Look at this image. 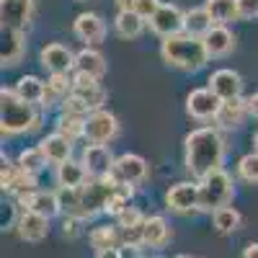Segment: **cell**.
I'll return each mask as SVG.
<instances>
[{
	"instance_id": "e0dca14e",
	"label": "cell",
	"mask_w": 258,
	"mask_h": 258,
	"mask_svg": "<svg viewBox=\"0 0 258 258\" xmlns=\"http://www.w3.org/2000/svg\"><path fill=\"white\" fill-rule=\"evenodd\" d=\"M114 176L129 186H140L150 178V165L142 155H135V153H124L116 158V165H114Z\"/></svg>"
},
{
	"instance_id": "ee69618b",
	"label": "cell",
	"mask_w": 258,
	"mask_h": 258,
	"mask_svg": "<svg viewBox=\"0 0 258 258\" xmlns=\"http://www.w3.org/2000/svg\"><path fill=\"white\" fill-rule=\"evenodd\" d=\"M243 258H258V243H248L243 250Z\"/></svg>"
},
{
	"instance_id": "ffe728a7",
	"label": "cell",
	"mask_w": 258,
	"mask_h": 258,
	"mask_svg": "<svg viewBox=\"0 0 258 258\" xmlns=\"http://www.w3.org/2000/svg\"><path fill=\"white\" fill-rule=\"evenodd\" d=\"M24 52H26L24 31L3 26V44H0V62H3V68H16L24 59Z\"/></svg>"
},
{
	"instance_id": "d590c367",
	"label": "cell",
	"mask_w": 258,
	"mask_h": 258,
	"mask_svg": "<svg viewBox=\"0 0 258 258\" xmlns=\"http://www.w3.org/2000/svg\"><path fill=\"white\" fill-rule=\"evenodd\" d=\"M238 176L245 183H258V153L255 150L238 160Z\"/></svg>"
},
{
	"instance_id": "4dcf8cb0",
	"label": "cell",
	"mask_w": 258,
	"mask_h": 258,
	"mask_svg": "<svg viewBox=\"0 0 258 258\" xmlns=\"http://www.w3.org/2000/svg\"><path fill=\"white\" fill-rule=\"evenodd\" d=\"M54 132L62 135L64 140H70L73 145L78 140H85V119L83 116H68V114H59L54 121Z\"/></svg>"
},
{
	"instance_id": "8d00e7d4",
	"label": "cell",
	"mask_w": 258,
	"mask_h": 258,
	"mask_svg": "<svg viewBox=\"0 0 258 258\" xmlns=\"http://www.w3.org/2000/svg\"><path fill=\"white\" fill-rule=\"evenodd\" d=\"M62 114H68V116H83V119H88V116H91V109H88V103H85L83 98H78L75 93H70L68 98L62 101Z\"/></svg>"
},
{
	"instance_id": "f907efd6",
	"label": "cell",
	"mask_w": 258,
	"mask_h": 258,
	"mask_svg": "<svg viewBox=\"0 0 258 258\" xmlns=\"http://www.w3.org/2000/svg\"><path fill=\"white\" fill-rule=\"evenodd\" d=\"M155 258H160V255H155Z\"/></svg>"
},
{
	"instance_id": "d6a6232c",
	"label": "cell",
	"mask_w": 258,
	"mask_h": 258,
	"mask_svg": "<svg viewBox=\"0 0 258 258\" xmlns=\"http://www.w3.org/2000/svg\"><path fill=\"white\" fill-rule=\"evenodd\" d=\"M70 93H73V75H49V80H47V98H44V106L62 103Z\"/></svg>"
},
{
	"instance_id": "ab89813d",
	"label": "cell",
	"mask_w": 258,
	"mask_h": 258,
	"mask_svg": "<svg viewBox=\"0 0 258 258\" xmlns=\"http://www.w3.org/2000/svg\"><path fill=\"white\" fill-rule=\"evenodd\" d=\"M238 18L243 21L258 18V0H238Z\"/></svg>"
},
{
	"instance_id": "8fae6325",
	"label": "cell",
	"mask_w": 258,
	"mask_h": 258,
	"mask_svg": "<svg viewBox=\"0 0 258 258\" xmlns=\"http://www.w3.org/2000/svg\"><path fill=\"white\" fill-rule=\"evenodd\" d=\"M222 101L214 96L209 88H194L186 96V114L197 121H214L217 119Z\"/></svg>"
},
{
	"instance_id": "30bf717a",
	"label": "cell",
	"mask_w": 258,
	"mask_h": 258,
	"mask_svg": "<svg viewBox=\"0 0 258 258\" xmlns=\"http://www.w3.org/2000/svg\"><path fill=\"white\" fill-rule=\"evenodd\" d=\"M39 62L44 70H49V75H70V70H75V52L59 41H52V44L41 47Z\"/></svg>"
},
{
	"instance_id": "9c48e42d",
	"label": "cell",
	"mask_w": 258,
	"mask_h": 258,
	"mask_svg": "<svg viewBox=\"0 0 258 258\" xmlns=\"http://www.w3.org/2000/svg\"><path fill=\"white\" fill-rule=\"evenodd\" d=\"M0 186L3 191L13 194L18 199L21 194H29V191H36V176L24 170L18 163H11L6 155H3V170H0Z\"/></svg>"
},
{
	"instance_id": "603a6c76",
	"label": "cell",
	"mask_w": 258,
	"mask_h": 258,
	"mask_svg": "<svg viewBox=\"0 0 258 258\" xmlns=\"http://www.w3.org/2000/svg\"><path fill=\"white\" fill-rule=\"evenodd\" d=\"M16 96L21 101H26L31 106H44V98H47V80H41L36 75H24V78H18L16 83Z\"/></svg>"
},
{
	"instance_id": "f1b7e54d",
	"label": "cell",
	"mask_w": 258,
	"mask_h": 258,
	"mask_svg": "<svg viewBox=\"0 0 258 258\" xmlns=\"http://www.w3.org/2000/svg\"><path fill=\"white\" fill-rule=\"evenodd\" d=\"M204 8L214 26H227L230 21L238 18V0H207Z\"/></svg>"
},
{
	"instance_id": "f546056e",
	"label": "cell",
	"mask_w": 258,
	"mask_h": 258,
	"mask_svg": "<svg viewBox=\"0 0 258 258\" xmlns=\"http://www.w3.org/2000/svg\"><path fill=\"white\" fill-rule=\"evenodd\" d=\"M91 245L98 250H109V248H121V230L114 227V225H101V227H93L91 235H88Z\"/></svg>"
},
{
	"instance_id": "f6af8a7d",
	"label": "cell",
	"mask_w": 258,
	"mask_h": 258,
	"mask_svg": "<svg viewBox=\"0 0 258 258\" xmlns=\"http://www.w3.org/2000/svg\"><path fill=\"white\" fill-rule=\"evenodd\" d=\"M140 250L142 248H121V258H142Z\"/></svg>"
},
{
	"instance_id": "7c38bea8",
	"label": "cell",
	"mask_w": 258,
	"mask_h": 258,
	"mask_svg": "<svg viewBox=\"0 0 258 258\" xmlns=\"http://www.w3.org/2000/svg\"><path fill=\"white\" fill-rule=\"evenodd\" d=\"M83 165L88 168V176L91 178H106L114 173V165H116V158L111 153L109 145H85L83 150Z\"/></svg>"
},
{
	"instance_id": "4fadbf2b",
	"label": "cell",
	"mask_w": 258,
	"mask_h": 258,
	"mask_svg": "<svg viewBox=\"0 0 258 258\" xmlns=\"http://www.w3.org/2000/svg\"><path fill=\"white\" fill-rule=\"evenodd\" d=\"M34 13H36L34 0H0V18H3V26L8 29L26 31L34 21Z\"/></svg>"
},
{
	"instance_id": "cb8c5ba5",
	"label": "cell",
	"mask_w": 258,
	"mask_h": 258,
	"mask_svg": "<svg viewBox=\"0 0 258 258\" xmlns=\"http://www.w3.org/2000/svg\"><path fill=\"white\" fill-rule=\"evenodd\" d=\"M57 183L59 186H64V188H80V186H85L91 181V176H88V168L83 165V160H68V163H62V165H57Z\"/></svg>"
},
{
	"instance_id": "7a4b0ae2",
	"label": "cell",
	"mask_w": 258,
	"mask_h": 258,
	"mask_svg": "<svg viewBox=\"0 0 258 258\" xmlns=\"http://www.w3.org/2000/svg\"><path fill=\"white\" fill-rule=\"evenodd\" d=\"M160 57L168 68H176V70H183V73H197L209 62V52L204 47V39L191 36L186 31L178 34V36L163 39Z\"/></svg>"
},
{
	"instance_id": "1f68e13d",
	"label": "cell",
	"mask_w": 258,
	"mask_h": 258,
	"mask_svg": "<svg viewBox=\"0 0 258 258\" xmlns=\"http://www.w3.org/2000/svg\"><path fill=\"white\" fill-rule=\"evenodd\" d=\"M212 222H214V230L220 235H232L235 230H240L243 225V214L235 209V207H222L212 214Z\"/></svg>"
},
{
	"instance_id": "83f0119b",
	"label": "cell",
	"mask_w": 258,
	"mask_h": 258,
	"mask_svg": "<svg viewBox=\"0 0 258 258\" xmlns=\"http://www.w3.org/2000/svg\"><path fill=\"white\" fill-rule=\"evenodd\" d=\"M145 26H147V21L137 11H119L116 18H114V29H116V34L121 39H137V36H142Z\"/></svg>"
},
{
	"instance_id": "e575fe53",
	"label": "cell",
	"mask_w": 258,
	"mask_h": 258,
	"mask_svg": "<svg viewBox=\"0 0 258 258\" xmlns=\"http://www.w3.org/2000/svg\"><path fill=\"white\" fill-rule=\"evenodd\" d=\"M24 170H29V173H34V176H39L41 170L47 168V158H44V153H41L39 147H26V150H21V155H18V160H16Z\"/></svg>"
},
{
	"instance_id": "6da1fadb",
	"label": "cell",
	"mask_w": 258,
	"mask_h": 258,
	"mask_svg": "<svg viewBox=\"0 0 258 258\" xmlns=\"http://www.w3.org/2000/svg\"><path fill=\"white\" fill-rule=\"evenodd\" d=\"M225 160V140L220 129L199 126L191 129L183 140V163L194 181H202L204 176L222 168Z\"/></svg>"
},
{
	"instance_id": "7402d4cb",
	"label": "cell",
	"mask_w": 258,
	"mask_h": 258,
	"mask_svg": "<svg viewBox=\"0 0 258 258\" xmlns=\"http://www.w3.org/2000/svg\"><path fill=\"white\" fill-rule=\"evenodd\" d=\"M36 147L44 153V158H47L52 165H62V163H68V160L73 158V142L64 140V137L57 135V132L47 135Z\"/></svg>"
},
{
	"instance_id": "f35d334b",
	"label": "cell",
	"mask_w": 258,
	"mask_h": 258,
	"mask_svg": "<svg viewBox=\"0 0 258 258\" xmlns=\"http://www.w3.org/2000/svg\"><path fill=\"white\" fill-rule=\"evenodd\" d=\"M160 6H163L160 0H135V11L147 21V24H150V18H153V16L160 11Z\"/></svg>"
},
{
	"instance_id": "9a60e30c",
	"label": "cell",
	"mask_w": 258,
	"mask_h": 258,
	"mask_svg": "<svg viewBox=\"0 0 258 258\" xmlns=\"http://www.w3.org/2000/svg\"><path fill=\"white\" fill-rule=\"evenodd\" d=\"M209 85L207 88L217 96L220 101H235V98H243V78L238 70H230V68H222V70H214L207 80Z\"/></svg>"
},
{
	"instance_id": "c3c4849f",
	"label": "cell",
	"mask_w": 258,
	"mask_h": 258,
	"mask_svg": "<svg viewBox=\"0 0 258 258\" xmlns=\"http://www.w3.org/2000/svg\"><path fill=\"white\" fill-rule=\"evenodd\" d=\"M176 258H197V255H176Z\"/></svg>"
},
{
	"instance_id": "681fc988",
	"label": "cell",
	"mask_w": 258,
	"mask_h": 258,
	"mask_svg": "<svg viewBox=\"0 0 258 258\" xmlns=\"http://www.w3.org/2000/svg\"><path fill=\"white\" fill-rule=\"evenodd\" d=\"M75 3H85V0H75Z\"/></svg>"
},
{
	"instance_id": "2e32d148",
	"label": "cell",
	"mask_w": 258,
	"mask_h": 258,
	"mask_svg": "<svg viewBox=\"0 0 258 258\" xmlns=\"http://www.w3.org/2000/svg\"><path fill=\"white\" fill-rule=\"evenodd\" d=\"M21 209H26V212H34V214H41V217H57V214L62 212L59 207V199H57V191H29V194H21V197L16 199Z\"/></svg>"
},
{
	"instance_id": "836d02e7",
	"label": "cell",
	"mask_w": 258,
	"mask_h": 258,
	"mask_svg": "<svg viewBox=\"0 0 258 258\" xmlns=\"http://www.w3.org/2000/svg\"><path fill=\"white\" fill-rule=\"evenodd\" d=\"M212 26L214 24H212L207 8H191V11H186V34L204 39L212 31Z\"/></svg>"
},
{
	"instance_id": "5bb4252c",
	"label": "cell",
	"mask_w": 258,
	"mask_h": 258,
	"mask_svg": "<svg viewBox=\"0 0 258 258\" xmlns=\"http://www.w3.org/2000/svg\"><path fill=\"white\" fill-rule=\"evenodd\" d=\"M73 93L88 103L91 114L93 111H101L103 106H106V101H109V93H106V88L101 85V80L98 78H91V75H83V73H75L73 75Z\"/></svg>"
},
{
	"instance_id": "3957f363",
	"label": "cell",
	"mask_w": 258,
	"mask_h": 258,
	"mask_svg": "<svg viewBox=\"0 0 258 258\" xmlns=\"http://www.w3.org/2000/svg\"><path fill=\"white\" fill-rule=\"evenodd\" d=\"M41 126V116L36 106L21 101L13 88H0V129L3 135H29Z\"/></svg>"
},
{
	"instance_id": "60d3db41",
	"label": "cell",
	"mask_w": 258,
	"mask_h": 258,
	"mask_svg": "<svg viewBox=\"0 0 258 258\" xmlns=\"http://www.w3.org/2000/svg\"><path fill=\"white\" fill-rule=\"evenodd\" d=\"M80 217H73V214H64L62 217V232H64V238H78L80 235Z\"/></svg>"
},
{
	"instance_id": "ba28073f",
	"label": "cell",
	"mask_w": 258,
	"mask_h": 258,
	"mask_svg": "<svg viewBox=\"0 0 258 258\" xmlns=\"http://www.w3.org/2000/svg\"><path fill=\"white\" fill-rule=\"evenodd\" d=\"M165 207L176 214H191L199 209V181H178L168 188Z\"/></svg>"
},
{
	"instance_id": "4316f807",
	"label": "cell",
	"mask_w": 258,
	"mask_h": 258,
	"mask_svg": "<svg viewBox=\"0 0 258 258\" xmlns=\"http://www.w3.org/2000/svg\"><path fill=\"white\" fill-rule=\"evenodd\" d=\"M170 240V225L163 214H150L145 220V248H163Z\"/></svg>"
},
{
	"instance_id": "74e56055",
	"label": "cell",
	"mask_w": 258,
	"mask_h": 258,
	"mask_svg": "<svg viewBox=\"0 0 258 258\" xmlns=\"http://www.w3.org/2000/svg\"><path fill=\"white\" fill-rule=\"evenodd\" d=\"M147 217H145V214L137 209V207H126L121 214H119V217H116V227H137V225H142Z\"/></svg>"
},
{
	"instance_id": "ac0fdd59",
	"label": "cell",
	"mask_w": 258,
	"mask_h": 258,
	"mask_svg": "<svg viewBox=\"0 0 258 258\" xmlns=\"http://www.w3.org/2000/svg\"><path fill=\"white\" fill-rule=\"evenodd\" d=\"M73 31L80 41H85L88 47L93 44H101L106 39V21L98 16V13H78L75 21H73Z\"/></svg>"
},
{
	"instance_id": "b9f144b4",
	"label": "cell",
	"mask_w": 258,
	"mask_h": 258,
	"mask_svg": "<svg viewBox=\"0 0 258 258\" xmlns=\"http://www.w3.org/2000/svg\"><path fill=\"white\" fill-rule=\"evenodd\" d=\"M96 258H121V248H109V250H98Z\"/></svg>"
},
{
	"instance_id": "bcb514c9",
	"label": "cell",
	"mask_w": 258,
	"mask_h": 258,
	"mask_svg": "<svg viewBox=\"0 0 258 258\" xmlns=\"http://www.w3.org/2000/svg\"><path fill=\"white\" fill-rule=\"evenodd\" d=\"M119 11H135V0H116Z\"/></svg>"
},
{
	"instance_id": "52a82bcc",
	"label": "cell",
	"mask_w": 258,
	"mask_h": 258,
	"mask_svg": "<svg viewBox=\"0 0 258 258\" xmlns=\"http://www.w3.org/2000/svg\"><path fill=\"white\" fill-rule=\"evenodd\" d=\"M150 31L158 34L160 39L178 36V34L186 31V13L173 3H163L160 11L150 18Z\"/></svg>"
},
{
	"instance_id": "277c9868",
	"label": "cell",
	"mask_w": 258,
	"mask_h": 258,
	"mask_svg": "<svg viewBox=\"0 0 258 258\" xmlns=\"http://www.w3.org/2000/svg\"><path fill=\"white\" fill-rule=\"evenodd\" d=\"M232 197H235V183L225 168L214 170V173H209L199 181V209L202 212L214 214L222 207H230Z\"/></svg>"
},
{
	"instance_id": "8992f818",
	"label": "cell",
	"mask_w": 258,
	"mask_h": 258,
	"mask_svg": "<svg viewBox=\"0 0 258 258\" xmlns=\"http://www.w3.org/2000/svg\"><path fill=\"white\" fill-rule=\"evenodd\" d=\"M119 135V119L109 109L93 111L85 119V145H109Z\"/></svg>"
},
{
	"instance_id": "5b68a950",
	"label": "cell",
	"mask_w": 258,
	"mask_h": 258,
	"mask_svg": "<svg viewBox=\"0 0 258 258\" xmlns=\"http://www.w3.org/2000/svg\"><path fill=\"white\" fill-rule=\"evenodd\" d=\"M114 186H116V176H106V178H91L85 186H80V207L73 217H80L83 222L96 217L106 209V202L111 199L114 194Z\"/></svg>"
},
{
	"instance_id": "d6986e66",
	"label": "cell",
	"mask_w": 258,
	"mask_h": 258,
	"mask_svg": "<svg viewBox=\"0 0 258 258\" xmlns=\"http://www.w3.org/2000/svg\"><path fill=\"white\" fill-rule=\"evenodd\" d=\"M16 232H18V238L26 240V243H41L49 235V220L41 217V214L21 209L18 220H16Z\"/></svg>"
},
{
	"instance_id": "44dd1931",
	"label": "cell",
	"mask_w": 258,
	"mask_h": 258,
	"mask_svg": "<svg viewBox=\"0 0 258 258\" xmlns=\"http://www.w3.org/2000/svg\"><path fill=\"white\" fill-rule=\"evenodd\" d=\"M248 98H235V101H222L220 111H217V129H238L243 126L245 116H248Z\"/></svg>"
},
{
	"instance_id": "484cf974",
	"label": "cell",
	"mask_w": 258,
	"mask_h": 258,
	"mask_svg": "<svg viewBox=\"0 0 258 258\" xmlns=\"http://www.w3.org/2000/svg\"><path fill=\"white\" fill-rule=\"evenodd\" d=\"M204 47L209 57H225L235 49V34L227 26H212V31L204 36Z\"/></svg>"
},
{
	"instance_id": "d4e9b609",
	"label": "cell",
	"mask_w": 258,
	"mask_h": 258,
	"mask_svg": "<svg viewBox=\"0 0 258 258\" xmlns=\"http://www.w3.org/2000/svg\"><path fill=\"white\" fill-rule=\"evenodd\" d=\"M75 73H83V75H91V78L101 80L106 75V57L93 47H85V49L75 52Z\"/></svg>"
},
{
	"instance_id": "7dc6e473",
	"label": "cell",
	"mask_w": 258,
	"mask_h": 258,
	"mask_svg": "<svg viewBox=\"0 0 258 258\" xmlns=\"http://www.w3.org/2000/svg\"><path fill=\"white\" fill-rule=\"evenodd\" d=\"M253 150H255V153H258V132L253 135Z\"/></svg>"
},
{
	"instance_id": "7bdbcfd3",
	"label": "cell",
	"mask_w": 258,
	"mask_h": 258,
	"mask_svg": "<svg viewBox=\"0 0 258 258\" xmlns=\"http://www.w3.org/2000/svg\"><path fill=\"white\" fill-rule=\"evenodd\" d=\"M248 111H250V116H255V119H258V91L248 98Z\"/></svg>"
}]
</instances>
